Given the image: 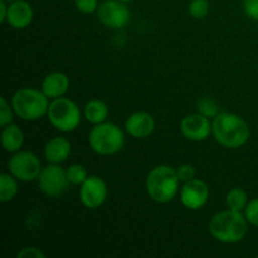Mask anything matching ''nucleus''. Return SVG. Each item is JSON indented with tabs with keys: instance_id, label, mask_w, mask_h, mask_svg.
Here are the masks:
<instances>
[{
	"instance_id": "nucleus-23",
	"label": "nucleus",
	"mask_w": 258,
	"mask_h": 258,
	"mask_svg": "<svg viewBox=\"0 0 258 258\" xmlns=\"http://www.w3.org/2000/svg\"><path fill=\"white\" fill-rule=\"evenodd\" d=\"M189 14L196 19H203L209 13L208 0H191L189 4Z\"/></svg>"
},
{
	"instance_id": "nucleus-27",
	"label": "nucleus",
	"mask_w": 258,
	"mask_h": 258,
	"mask_svg": "<svg viewBox=\"0 0 258 258\" xmlns=\"http://www.w3.org/2000/svg\"><path fill=\"white\" fill-rule=\"evenodd\" d=\"M176 174H178L180 181L186 183L196 178V168L191 164H183L176 169Z\"/></svg>"
},
{
	"instance_id": "nucleus-24",
	"label": "nucleus",
	"mask_w": 258,
	"mask_h": 258,
	"mask_svg": "<svg viewBox=\"0 0 258 258\" xmlns=\"http://www.w3.org/2000/svg\"><path fill=\"white\" fill-rule=\"evenodd\" d=\"M13 112H14L13 106H10L9 103H8L7 98H0V126H2V127L12 123Z\"/></svg>"
},
{
	"instance_id": "nucleus-29",
	"label": "nucleus",
	"mask_w": 258,
	"mask_h": 258,
	"mask_svg": "<svg viewBox=\"0 0 258 258\" xmlns=\"http://www.w3.org/2000/svg\"><path fill=\"white\" fill-rule=\"evenodd\" d=\"M243 10L247 17L258 22V0H244Z\"/></svg>"
},
{
	"instance_id": "nucleus-30",
	"label": "nucleus",
	"mask_w": 258,
	"mask_h": 258,
	"mask_svg": "<svg viewBox=\"0 0 258 258\" xmlns=\"http://www.w3.org/2000/svg\"><path fill=\"white\" fill-rule=\"evenodd\" d=\"M8 9H9V5L7 4V0H0V22L2 23L7 22Z\"/></svg>"
},
{
	"instance_id": "nucleus-8",
	"label": "nucleus",
	"mask_w": 258,
	"mask_h": 258,
	"mask_svg": "<svg viewBox=\"0 0 258 258\" xmlns=\"http://www.w3.org/2000/svg\"><path fill=\"white\" fill-rule=\"evenodd\" d=\"M38 184L43 193L50 198L63 196L68 190L71 183L68 181L67 173L60 164H49L42 169L38 178Z\"/></svg>"
},
{
	"instance_id": "nucleus-19",
	"label": "nucleus",
	"mask_w": 258,
	"mask_h": 258,
	"mask_svg": "<svg viewBox=\"0 0 258 258\" xmlns=\"http://www.w3.org/2000/svg\"><path fill=\"white\" fill-rule=\"evenodd\" d=\"M18 179L10 173H3L0 175V202H10L18 193Z\"/></svg>"
},
{
	"instance_id": "nucleus-21",
	"label": "nucleus",
	"mask_w": 258,
	"mask_h": 258,
	"mask_svg": "<svg viewBox=\"0 0 258 258\" xmlns=\"http://www.w3.org/2000/svg\"><path fill=\"white\" fill-rule=\"evenodd\" d=\"M66 173H67V178L71 185H82L86 179L88 178L87 170L81 164H73V165L68 166L66 169Z\"/></svg>"
},
{
	"instance_id": "nucleus-9",
	"label": "nucleus",
	"mask_w": 258,
	"mask_h": 258,
	"mask_svg": "<svg viewBox=\"0 0 258 258\" xmlns=\"http://www.w3.org/2000/svg\"><path fill=\"white\" fill-rule=\"evenodd\" d=\"M97 18L105 27L110 29H122L128 24L131 13L126 3L120 0H105L98 5Z\"/></svg>"
},
{
	"instance_id": "nucleus-15",
	"label": "nucleus",
	"mask_w": 258,
	"mask_h": 258,
	"mask_svg": "<svg viewBox=\"0 0 258 258\" xmlns=\"http://www.w3.org/2000/svg\"><path fill=\"white\" fill-rule=\"evenodd\" d=\"M70 88V78L63 72H52L44 77L42 91L49 100L63 97Z\"/></svg>"
},
{
	"instance_id": "nucleus-32",
	"label": "nucleus",
	"mask_w": 258,
	"mask_h": 258,
	"mask_svg": "<svg viewBox=\"0 0 258 258\" xmlns=\"http://www.w3.org/2000/svg\"><path fill=\"white\" fill-rule=\"evenodd\" d=\"M7 2H9V3H12V2H15V0H7Z\"/></svg>"
},
{
	"instance_id": "nucleus-16",
	"label": "nucleus",
	"mask_w": 258,
	"mask_h": 258,
	"mask_svg": "<svg viewBox=\"0 0 258 258\" xmlns=\"http://www.w3.org/2000/svg\"><path fill=\"white\" fill-rule=\"evenodd\" d=\"M71 143L66 138L55 136L44 146V158L49 164H62L70 158Z\"/></svg>"
},
{
	"instance_id": "nucleus-31",
	"label": "nucleus",
	"mask_w": 258,
	"mask_h": 258,
	"mask_svg": "<svg viewBox=\"0 0 258 258\" xmlns=\"http://www.w3.org/2000/svg\"><path fill=\"white\" fill-rule=\"evenodd\" d=\"M120 2H123V3H128V2H133V0H120Z\"/></svg>"
},
{
	"instance_id": "nucleus-4",
	"label": "nucleus",
	"mask_w": 258,
	"mask_h": 258,
	"mask_svg": "<svg viewBox=\"0 0 258 258\" xmlns=\"http://www.w3.org/2000/svg\"><path fill=\"white\" fill-rule=\"evenodd\" d=\"M49 98L42 90L24 87L18 90L12 97L14 113L24 121H37L48 113Z\"/></svg>"
},
{
	"instance_id": "nucleus-13",
	"label": "nucleus",
	"mask_w": 258,
	"mask_h": 258,
	"mask_svg": "<svg viewBox=\"0 0 258 258\" xmlns=\"http://www.w3.org/2000/svg\"><path fill=\"white\" fill-rule=\"evenodd\" d=\"M125 128L128 135L135 139H144L150 136L155 130V120L150 113L138 111L131 113L125 122Z\"/></svg>"
},
{
	"instance_id": "nucleus-17",
	"label": "nucleus",
	"mask_w": 258,
	"mask_h": 258,
	"mask_svg": "<svg viewBox=\"0 0 258 258\" xmlns=\"http://www.w3.org/2000/svg\"><path fill=\"white\" fill-rule=\"evenodd\" d=\"M24 144V134L22 128L15 123L4 126L2 131V145L8 153H17Z\"/></svg>"
},
{
	"instance_id": "nucleus-14",
	"label": "nucleus",
	"mask_w": 258,
	"mask_h": 258,
	"mask_svg": "<svg viewBox=\"0 0 258 258\" xmlns=\"http://www.w3.org/2000/svg\"><path fill=\"white\" fill-rule=\"evenodd\" d=\"M34 12L32 5L25 0H15L9 4L7 23L14 29H25L33 22Z\"/></svg>"
},
{
	"instance_id": "nucleus-6",
	"label": "nucleus",
	"mask_w": 258,
	"mask_h": 258,
	"mask_svg": "<svg viewBox=\"0 0 258 258\" xmlns=\"http://www.w3.org/2000/svg\"><path fill=\"white\" fill-rule=\"evenodd\" d=\"M48 120L62 133L75 131L81 123V111L75 101L67 97L54 98L48 108Z\"/></svg>"
},
{
	"instance_id": "nucleus-2",
	"label": "nucleus",
	"mask_w": 258,
	"mask_h": 258,
	"mask_svg": "<svg viewBox=\"0 0 258 258\" xmlns=\"http://www.w3.org/2000/svg\"><path fill=\"white\" fill-rule=\"evenodd\" d=\"M209 233L214 239L222 243H237L246 237L248 232V221L243 212L227 211L218 212L212 217L208 224Z\"/></svg>"
},
{
	"instance_id": "nucleus-11",
	"label": "nucleus",
	"mask_w": 258,
	"mask_h": 258,
	"mask_svg": "<svg viewBox=\"0 0 258 258\" xmlns=\"http://www.w3.org/2000/svg\"><path fill=\"white\" fill-rule=\"evenodd\" d=\"M209 198V188L203 180L196 179L184 183L180 191V201L185 208L198 211L203 208Z\"/></svg>"
},
{
	"instance_id": "nucleus-20",
	"label": "nucleus",
	"mask_w": 258,
	"mask_h": 258,
	"mask_svg": "<svg viewBox=\"0 0 258 258\" xmlns=\"http://www.w3.org/2000/svg\"><path fill=\"white\" fill-rule=\"evenodd\" d=\"M226 203L232 211L243 212L248 204V196L242 188H233L227 194Z\"/></svg>"
},
{
	"instance_id": "nucleus-25",
	"label": "nucleus",
	"mask_w": 258,
	"mask_h": 258,
	"mask_svg": "<svg viewBox=\"0 0 258 258\" xmlns=\"http://www.w3.org/2000/svg\"><path fill=\"white\" fill-rule=\"evenodd\" d=\"M243 213L249 224L258 227V198H254L248 202Z\"/></svg>"
},
{
	"instance_id": "nucleus-7",
	"label": "nucleus",
	"mask_w": 258,
	"mask_h": 258,
	"mask_svg": "<svg viewBox=\"0 0 258 258\" xmlns=\"http://www.w3.org/2000/svg\"><path fill=\"white\" fill-rule=\"evenodd\" d=\"M39 158L32 151H17L8 161V170L20 181H33L39 178L42 171Z\"/></svg>"
},
{
	"instance_id": "nucleus-5",
	"label": "nucleus",
	"mask_w": 258,
	"mask_h": 258,
	"mask_svg": "<svg viewBox=\"0 0 258 258\" xmlns=\"http://www.w3.org/2000/svg\"><path fill=\"white\" fill-rule=\"evenodd\" d=\"M88 144L98 155H113L125 145V134L120 126L105 121L91 128L88 134Z\"/></svg>"
},
{
	"instance_id": "nucleus-10",
	"label": "nucleus",
	"mask_w": 258,
	"mask_h": 258,
	"mask_svg": "<svg viewBox=\"0 0 258 258\" xmlns=\"http://www.w3.org/2000/svg\"><path fill=\"white\" fill-rule=\"evenodd\" d=\"M108 189L105 180L97 175L88 176L81 185L80 199L86 208L96 209L105 203Z\"/></svg>"
},
{
	"instance_id": "nucleus-26",
	"label": "nucleus",
	"mask_w": 258,
	"mask_h": 258,
	"mask_svg": "<svg viewBox=\"0 0 258 258\" xmlns=\"http://www.w3.org/2000/svg\"><path fill=\"white\" fill-rule=\"evenodd\" d=\"M75 5L78 12L83 14H92L97 12L98 0H75Z\"/></svg>"
},
{
	"instance_id": "nucleus-18",
	"label": "nucleus",
	"mask_w": 258,
	"mask_h": 258,
	"mask_svg": "<svg viewBox=\"0 0 258 258\" xmlns=\"http://www.w3.org/2000/svg\"><path fill=\"white\" fill-rule=\"evenodd\" d=\"M108 113H110L108 106L101 100L88 101L83 108V116L92 125L105 122L108 117Z\"/></svg>"
},
{
	"instance_id": "nucleus-1",
	"label": "nucleus",
	"mask_w": 258,
	"mask_h": 258,
	"mask_svg": "<svg viewBox=\"0 0 258 258\" xmlns=\"http://www.w3.org/2000/svg\"><path fill=\"white\" fill-rule=\"evenodd\" d=\"M212 134L222 146L238 149L246 145L251 128L243 117L231 112H219L212 122Z\"/></svg>"
},
{
	"instance_id": "nucleus-28",
	"label": "nucleus",
	"mask_w": 258,
	"mask_h": 258,
	"mask_svg": "<svg viewBox=\"0 0 258 258\" xmlns=\"http://www.w3.org/2000/svg\"><path fill=\"white\" fill-rule=\"evenodd\" d=\"M17 258H45V253L37 247H25L18 252Z\"/></svg>"
},
{
	"instance_id": "nucleus-22",
	"label": "nucleus",
	"mask_w": 258,
	"mask_h": 258,
	"mask_svg": "<svg viewBox=\"0 0 258 258\" xmlns=\"http://www.w3.org/2000/svg\"><path fill=\"white\" fill-rule=\"evenodd\" d=\"M198 111L208 118H214L219 113L218 105L209 97H203L198 101Z\"/></svg>"
},
{
	"instance_id": "nucleus-3",
	"label": "nucleus",
	"mask_w": 258,
	"mask_h": 258,
	"mask_svg": "<svg viewBox=\"0 0 258 258\" xmlns=\"http://www.w3.org/2000/svg\"><path fill=\"white\" fill-rule=\"evenodd\" d=\"M179 179L176 169L169 165H158L151 169L146 176V191L153 201L169 203L179 191Z\"/></svg>"
},
{
	"instance_id": "nucleus-12",
	"label": "nucleus",
	"mask_w": 258,
	"mask_h": 258,
	"mask_svg": "<svg viewBox=\"0 0 258 258\" xmlns=\"http://www.w3.org/2000/svg\"><path fill=\"white\" fill-rule=\"evenodd\" d=\"M180 130L188 140L204 141L212 134L211 118L199 112L190 113L181 120Z\"/></svg>"
}]
</instances>
